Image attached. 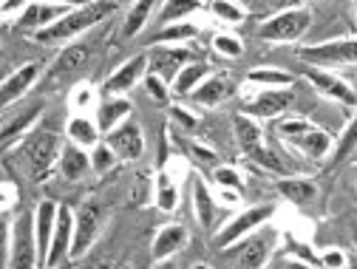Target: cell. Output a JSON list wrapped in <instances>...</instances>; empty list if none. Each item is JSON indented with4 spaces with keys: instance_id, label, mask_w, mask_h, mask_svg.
Returning a JSON list of instances; mask_svg holds the SVG:
<instances>
[{
    "instance_id": "6da1fadb",
    "label": "cell",
    "mask_w": 357,
    "mask_h": 269,
    "mask_svg": "<svg viewBox=\"0 0 357 269\" xmlns=\"http://www.w3.org/2000/svg\"><path fill=\"white\" fill-rule=\"evenodd\" d=\"M119 9V0H88L82 6H74L66 17H60L57 23L34 31L37 43H46V46H57V43H68L77 34L94 29L97 23H102L108 15H114Z\"/></svg>"
},
{
    "instance_id": "7a4b0ae2",
    "label": "cell",
    "mask_w": 357,
    "mask_h": 269,
    "mask_svg": "<svg viewBox=\"0 0 357 269\" xmlns=\"http://www.w3.org/2000/svg\"><path fill=\"white\" fill-rule=\"evenodd\" d=\"M60 137L54 130H31L26 139L17 142V167L31 178L43 182L54 164H60Z\"/></svg>"
},
{
    "instance_id": "3957f363",
    "label": "cell",
    "mask_w": 357,
    "mask_h": 269,
    "mask_svg": "<svg viewBox=\"0 0 357 269\" xmlns=\"http://www.w3.org/2000/svg\"><path fill=\"white\" fill-rule=\"evenodd\" d=\"M278 137L295 148L298 153H303L306 159H326L329 151H332V137L318 128L315 122H309L303 116H289V119H281L278 122Z\"/></svg>"
},
{
    "instance_id": "277c9868",
    "label": "cell",
    "mask_w": 357,
    "mask_h": 269,
    "mask_svg": "<svg viewBox=\"0 0 357 269\" xmlns=\"http://www.w3.org/2000/svg\"><path fill=\"white\" fill-rule=\"evenodd\" d=\"M9 269H34L40 266L37 233H34V213H23L15 224L6 227V261Z\"/></svg>"
},
{
    "instance_id": "5b68a950",
    "label": "cell",
    "mask_w": 357,
    "mask_h": 269,
    "mask_svg": "<svg viewBox=\"0 0 357 269\" xmlns=\"http://www.w3.org/2000/svg\"><path fill=\"white\" fill-rule=\"evenodd\" d=\"M275 215V204H255V207H247L244 213H238L236 218H230L225 227H221L215 236H213V247L215 249H230L236 247L241 238H247L250 233H255L258 227H264L266 221Z\"/></svg>"
},
{
    "instance_id": "8992f818",
    "label": "cell",
    "mask_w": 357,
    "mask_h": 269,
    "mask_svg": "<svg viewBox=\"0 0 357 269\" xmlns=\"http://www.w3.org/2000/svg\"><path fill=\"white\" fill-rule=\"evenodd\" d=\"M309 26H312V12L306 6H292L273 15L270 20H264L258 26V37L266 43H295L309 31Z\"/></svg>"
},
{
    "instance_id": "52a82bcc",
    "label": "cell",
    "mask_w": 357,
    "mask_h": 269,
    "mask_svg": "<svg viewBox=\"0 0 357 269\" xmlns=\"http://www.w3.org/2000/svg\"><path fill=\"white\" fill-rule=\"evenodd\" d=\"M295 54L306 66H357V37L326 40L318 43V46H301Z\"/></svg>"
},
{
    "instance_id": "ba28073f",
    "label": "cell",
    "mask_w": 357,
    "mask_h": 269,
    "mask_svg": "<svg viewBox=\"0 0 357 269\" xmlns=\"http://www.w3.org/2000/svg\"><path fill=\"white\" fill-rule=\"evenodd\" d=\"M105 224V210L97 201H85L77 210V224H74V244H71V258H82L88 249L94 247V241L102 233Z\"/></svg>"
},
{
    "instance_id": "9c48e42d",
    "label": "cell",
    "mask_w": 357,
    "mask_h": 269,
    "mask_svg": "<svg viewBox=\"0 0 357 269\" xmlns=\"http://www.w3.org/2000/svg\"><path fill=\"white\" fill-rule=\"evenodd\" d=\"M295 105V94L289 88H261L258 94H252L244 102V114H250L252 119H278L281 114H287Z\"/></svg>"
},
{
    "instance_id": "30bf717a",
    "label": "cell",
    "mask_w": 357,
    "mask_h": 269,
    "mask_svg": "<svg viewBox=\"0 0 357 269\" xmlns=\"http://www.w3.org/2000/svg\"><path fill=\"white\" fill-rule=\"evenodd\" d=\"M301 74H303V77L312 82V88H315V91H321L324 97L340 102L343 108H357V91H354V88H351L346 79H340L337 74L324 71V68H315V66H303Z\"/></svg>"
},
{
    "instance_id": "8fae6325",
    "label": "cell",
    "mask_w": 357,
    "mask_h": 269,
    "mask_svg": "<svg viewBox=\"0 0 357 269\" xmlns=\"http://www.w3.org/2000/svg\"><path fill=\"white\" fill-rule=\"evenodd\" d=\"M188 63H193V54L182 46H153L148 52V74H156L165 82H173Z\"/></svg>"
},
{
    "instance_id": "7c38bea8",
    "label": "cell",
    "mask_w": 357,
    "mask_h": 269,
    "mask_svg": "<svg viewBox=\"0 0 357 269\" xmlns=\"http://www.w3.org/2000/svg\"><path fill=\"white\" fill-rule=\"evenodd\" d=\"M105 142L116 151V156L122 162H133L139 159L142 151H145V137H142V128L133 122V119H125L122 125H116L114 130L105 133Z\"/></svg>"
},
{
    "instance_id": "4fadbf2b",
    "label": "cell",
    "mask_w": 357,
    "mask_h": 269,
    "mask_svg": "<svg viewBox=\"0 0 357 269\" xmlns=\"http://www.w3.org/2000/svg\"><path fill=\"white\" fill-rule=\"evenodd\" d=\"M74 224H77V213L68 204H60L57 213V227H54V238H52V249L46 258V266H60L66 258H71V244H74Z\"/></svg>"
},
{
    "instance_id": "5bb4252c",
    "label": "cell",
    "mask_w": 357,
    "mask_h": 269,
    "mask_svg": "<svg viewBox=\"0 0 357 269\" xmlns=\"http://www.w3.org/2000/svg\"><path fill=\"white\" fill-rule=\"evenodd\" d=\"M43 108H46V105L37 102V105H31V108H26V111H20V114H6V119H3V133H0V148H3V153H12V148H15L20 139H26L29 133L34 130V125H37Z\"/></svg>"
},
{
    "instance_id": "9a60e30c",
    "label": "cell",
    "mask_w": 357,
    "mask_h": 269,
    "mask_svg": "<svg viewBox=\"0 0 357 269\" xmlns=\"http://www.w3.org/2000/svg\"><path fill=\"white\" fill-rule=\"evenodd\" d=\"M148 74V54H137V57H130L125 60L102 85V94L108 97H122L125 91H130L137 82H142Z\"/></svg>"
},
{
    "instance_id": "2e32d148",
    "label": "cell",
    "mask_w": 357,
    "mask_h": 269,
    "mask_svg": "<svg viewBox=\"0 0 357 269\" xmlns=\"http://www.w3.org/2000/svg\"><path fill=\"white\" fill-rule=\"evenodd\" d=\"M40 63H26V66H20V68H15L6 79H3V85H0V102H3V111H9L17 100H23L26 97V91H31V85L37 82V77H40Z\"/></svg>"
},
{
    "instance_id": "e0dca14e",
    "label": "cell",
    "mask_w": 357,
    "mask_h": 269,
    "mask_svg": "<svg viewBox=\"0 0 357 269\" xmlns=\"http://www.w3.org/2000/svg\"><path fill=\"white\" fill-rule=\"evenodd\" d=\"M74 6H63V3H43V0H29V6L23 9V15L17 17V29L23 31H40L52 23H57L60 17H66Z\"/></svg>"
},
{
    "instance_id": "ac0fdd59",
    "label": "cell",
    "mask_w": 357,
    "mask_h": 269,
    "mask_svg": "<svg viewBox=\"0 0 357 269\" xmlns=\"http://www.w3.org/2000/svg\"><path fill=\"white\" fill-rule=\"evenodd\" d=\"M57 213L60 204L57 201H40L34 210V233H37V252H40V266H46L49 249H52V238H54V227H57Z\"/></svg>"
},
{
    "instance_id": "d6986e66",
    "label": "cell",
    "mask_w": 357,
    "mask_h": 269,
    "mask_svg": "<svg viewBox=\"0 0 357 269\" xmlns=\"http://www.w3.org/2000/svg\"><path fill=\"white\" fill-rule=\"evenodd\" d=\"M233 94H236V85H233L230 77H225V74H210L190 97H193L199 105H204V108H215V105H221V102H227Z\"/></svg>"
},
{
    "instance_id": "ffe728a7",
    "label": "cell",
    "mask_w": 357,
    "mask_h": 269,
    "mask_svg": "<svg viewBox=\"0 0 357 269\" xmlns=\"http://www.w3.org/2000/svg\"><path fill=\"white\" fill-rule=\"evenodd\" d=\"M188 238H190V236H188V230L182 227V224H165V227L156 233L153 247H151V252H153V263H162V261L173 258L178 249H185Z\"/></svg>"
},
{
    "instance_id": "44dd1931",
    "label": "cell",
    "mask_w": 357,
    "mask_h": 269,
    "mask_svg": "<svg viewBox=\"0 0 357 269\" xmlns=\"http://www.w3.org/2000/svg\"><path fill=\"white\" fill-rule=\"evenodd\" d=\"M236 247H238L236 263H238V266L258 269V266H264V263H266V255H270V247H273V236L250 233V236H247V238H241Z\"/></svg>"
},
{
    "instance_id": "7402d4cb",
    "label": "cell",
    "mask_w": 357,
    "mask_h": 269,
    "mask_svg": "<svg viewBox=\"0 0 357 269\" xmlns=\"http://www.w3.org/2000/svg\"><path fill=\"white\" fill-rule=\"evenodd\" d=\"M233 130H236V139H238V148L247 153V159L255 153V151H261V148H266L264 145V130H261V125H258V119H252L250 114H244V111H238L236 116H233Z\"/></svg>"
},
{
    "instance_id": "603a6c76",
    "label": "cell",
    "mask_w": 357,
    "mask_h": 269,
    "mask_svg": "<svg viewBox=\"0 0 357 269\" xmlns=\"http://www.w3.org/2000/svg\"><path fill=\"white\" fill-rule=\"evenodd\" d=\"M66 133H68V139L74 142V145H79V148H94L97 142H100V125H97V119H88L85 114H74L71 119H68V125H66Z\"/></svg>"
},
{
    "instance_id": "cb8c5ba5",
    "label": "cell",
    "mask_w": 357,
    "mask_h": 269,
    "mask_svg": "<svg viewBox=\"0 0 357 269\" xmlns=\"http://www.w3.org/2000/svg\"><path fill=\"white\" fill-rule=\"evenodd\" d=\"M207 77H210V66L193 60V63H188L182 71L176 74V79L170 82V88H173V94H176V97H190Z\"/></svg>"
},
{
    "instance_id": "d4e9b609",
    "label": "cell",
    "mask_w": 357,
    "mask_h": 269,
    "mask_svg": "<svg viewBox=\"0 0 357 269\" xmlns=\"http://www.w3.org/2000/svg\"><path fill=\"white\" fill-rule=\"evenodd\" d=\"M193 210H196V218L204 230H213V224L218 218V204L213 201L207 185H204V178H193Z\"/></svg>"
},
{
    "instance_id": "484cf974",
    "label": "cell",
    "mask_w": 357,
    "mask_h": 269,
    "mask_svg": "<svg viewBox=\"0 0 357 269\" xmlns=\"http://www.w3.org/2000/svg\"><path fill=\"white\" fill-rule=\"evenodd\" d=\"M275 190L292 201V204H309L312 199L318 196V185L312 182V178H303V176H295V178H281L275 182Z\"/></svg>"
},
{
    "instance_id": "4316f807",
    "label": "cell",
    "mask_w": 357,
    "mask_h": 269,
    "mask_svg": "<svg viewBox=\"0 0 357 269\" xmlns=\"http://www.w3.org/2000/svg\"><path fill=\"white\" fill-rule=\"evenodd\" d=\"M60 170H63V176L68 178V182H77V178H82L88 170H91V156L85 153V148L71 142L60 153Z\"/></svg>"
},
{
    "instance_id": "83f0119b",
    "label": "cell",
    "mask_w": 357,
    "mask_h": 269,
    "mask_svg": "<svg viewBox=\"0 0 357 269\" xmlns=\"http://www.w3.org/2000/svg\"><path fill=\"white\" fill-rule=\"evenodd\" d=\"M130 102L128 100H122V97H108L100 108H97V125H100V130L102 133H108V130H114L116 125H122L125 119H130Z\"/></svg>"
},
{
    "instance_id": "f1b7e54d",
    "label": "cell",
    "mask_w": 357,
    "mask_h": 269,
    "mask_svg": "<svg viewBox=\"0 0 357 269\" xmlns=\"http://www.w3.org/2000/svg\"><path fill=\"white\" fill-rule=\"evenodd\" d=\"M88 57H91V49L85 46V43H71V46H66L57 60L52 63V77H60V74H71L77 68H82L88 63Z\"/></svg>"
},
{
    "instance_id": "f546056e",
    "label": "cell",
    "mask_w": 357,
    "mask_h": 269,
    "mask_svg": "<svg viewBox=\"0 0 357 269\" xmlns=\"http://www.w3.org/2000/svg\"><path fill=\"white\" fill-rule=\"evenodd\" d=\"M199 37V26L188 23V20H178V23H167L156 31L153 37V46H182V43H190Z\"/></svg>"
},
{
    "instance_id": "4dcf8cb0",
    "label": "cell",
    "mask_w": 357,
    "mask_h": 269,
    "mask_svg": "<svg viewBox=\"0 0 357 269\" xmlns=\"http://www.w3.org/2000/svg\"><path fill=\"white\" fill-rule=\"evenodd\" d=\"M247 85H255V88H292L295 77L289 71H281V68H252L247 74Z\"/></svg>"
},
{
    "instance_id": "1f68e13d",
    "label": "cell",
    "mask_w": 357,
    "mask_h": 269,
    "mask_svg": "<svg viewBox=\"0 0 357 269\" xmlns=\"http://www.w3.org/2000/svg\"><path fill=\"white\" fill-rule=\"evenodd\" d=\"M153 6H156V0H137V3L128 9L122 34H125V37H137V34L148 26V20H151V15H153Z\"/></svg>"
},
{
    "instance_id": "d6a6232c",
    "label": "cell",
    "mask_w": 357,
    "mask_h": 269,
    "mask_svg": "<svg viewBox=\"0 0 357 269\" xmlns=\"http://www.w3.org/2000/svg\"><path fill=\"white\" fill-rule=\"evenodd\" d=\"M202 9V0H165L162 9H159V23H178V20H188L190 15H196Z\"/></svg>"
},
{
    "instance_id": "836d02e7",
    "label": "cell",
    "mask_w": 357,
    "mask_h": 269,
    "mask_svg": "<svg viewBox=\"0 0 357 269\" xmlns=\"http://www.w3.org/2000/svg\"><path fill=\"white\" fill-rule=\"evenodd\" d=\"M156 204H159V210H165V213H173V210L178 207V187H176L173 176H170L165 167H162L159 176H156Z\"/></svg>"
},
{
    "instance_id": "e575fe53",
    "label": "cell",
    "mask_w": 357,
    "mask_h": 269,
    "mask_svg": "<svg viewBox=\"0 0 357 269\" xmlns=\"http://www.w3.org/2000/svg\"><path fill=\"white\" fill-rule=\"evenodd\" d=\"M354 151H357V114H354V119L346 125V130L340 133L337 145L332 148V164H340V162H346V159H349Z\"/></svg>"
},
{
    "instance_id": "d590c367",
    "label": "cell",
    "mask_w": 357,
    "mask_h": 269,
    "mask_svg": "<svg viewBox=\"0 0 357 269\" xmlns=\"http://www.w3.org/2000/svg\"><path fill=\"white\" fill-rule=\"evenodd\" d=\"M210 12H213L221 23H230V26H238V23H244V17H247V12L236 3V0H213Z\"/></svg>"
},
{
    "instance_id": "8d00e7d4",
    "label": "cell",
    "mask_w": 357,
    "mask_h": 269,
    "mask_svg": "<svg viewBox=\"0 0 357 269\" xmlns=\"http://www.w3.org/2000/svg\"><path fill=\"white\" fill-rule=\"evenodd\" d=\"M116 162H119V156H116V151L108 142H97L94 145V151H91V170L108 173V170H114Z\"/></svg>"
},
{
    "instance_id": "74e56055",
    "label": "cell",
    "mask_w": 357,
    "mask_h": 269,
    "mask_svg": "<svg viewBox=\"0 0 357 269\" xmlns=\"http://www.w3.org/2000/svg\"><path fill=\"white\" fill-rule=\"evenodd\" d=\"M213 49H215V54L227 57V60H238V57L244 54L241 40L233 37V34H215V37H213Z\"/></svg>"
},
{
    "instance_id": "f35d334b",
    "label": "cell",
    "mask_w": 357,
    "mask_h": 269,
    "mask_svg": "<svg viewBox=\"0 0 357 269\" xmlns=\"http://www.w3.org/2000/svg\"><path fill=\"white\" fill-rule=\"evenodd\" d=\"M213 178H215V185H218L221 190H233V193H238V190L244 187L241 173H238L236 167H215V170H213Z\"/></svg>"
},
{
    "instance_id": "ab89813d",
    "label": "cell",
    "mask_w": 357,
    "mask_h": 269,
    "mask_svg": "<svg viewBox=\"0 0 357 269\" xmlns=\"http://www.w3.org/2000/svg\"><path fill=\"white\" fill-rule=\"evenodd\" d=\"M145 88H148V94H151V100H156V102H167L170 100V91H173V88H167L170 82H165L162 77H156V74H145Z\"/></svg>"
},
{
    "instance_id": "60d3db41",
    "label": "cell",
    "mask_w": 357,
    "mask_h": 269,
    "mask_svg": "<svg viewBox=\"0 0 357 269\" xmlns=\"http://www.w3.org/2000/svg\"><path fill=\"white\" fill-rule=\"evenodd\" d=\"M94 97H97V91H94L91 85H77L74 91H71V108L77 114H85L88 108L94 105Z\"/></svg>"
},
{
    "instance_id": "b9f144b4",
    "label": "cell",
    "mask_w": 357,
    "mask_h": 269,
    "mask_svg": "<svg viewBox=\"0 0 357 269\" xmlns=\"http://www.w3.org/2000/svg\"><path fill=\"white\" fill-rule=\"evenodd\" d=\"M26 6H29V0H3V3H0V17L3 20H12L15 15L20 17Z\"/></svg>"
},
{
    "instance_id": "7bdbcfd3",
    "label": "cell",
    "mask_w": 357,
    "mask_h": 269,
    "mask_svg": "<svg viewBox=\"0 0 357 269\" xmlns=\"http://www.w3.org/2000/svg\"><path fill=\"white\" fill-rule=\"evenodd\" d=\"M190 156L193 159H199L202 164H215V151H210V148H204V145H199V142H190Z\"/></svg>"
},
{
    "instance_id": "ee69618b",
    "label": "cell",
    "mask_w": 357,
    "mask_h": 269,
    "mask_svg": "<svg viewBox=\"0 0 357 269\" xmlns=\"http://www.w3.org/2000/svg\"><path fill=\"white\" fill-rule=\"evenodd\" d=\"M321 266H329V269H340V266H346V255H343L340 249H326V252L321 255Z\"/></svg>"
},
{
    "instance_id": "f6af8a7d",
    "label": "cell",
    "mask_w": 357,
    "mask_h": 269,
    "mask_svg": "<svg viewBox=\"0 0 357 269\" xmlns=\"http://www.w3.org/2000/svg\"><path fill=\"white\" fill-rule=\"evenodd\" d=\"M170 116H173L178 125H185V128H196V116H190V111L178 108V105H173V108H170Z\"/></svg>"
},
{
    "instance_id": "bcb514c9",
    "label": "cell",
    "mask_w": 357,
    "mask_h": 269,
    "mask_svg": "<svg viewBox=\"0 0 357 269\" xmlns=\"http://www.w3.org/2000/svg\"><path fill=\"white\" fill-rule=\"evenodd\" d=\"M17 204V187L12 182H3V210H12Z\"/></svg>"
},
{
    "instance_id": "7dc6e473",
    "label": "cell",
    "mask_w": 357,
    "mask_h": 269,
    "mask_svg": "<svg viewBox=\"0 0 357 269\" xmlns=\"http://www.w3.org/2000/svg\"><path fill=\"white\" fill-rule=\"evenodd\" d=\"M43 3H63V6H82L88 0H43Z\"/></svg>"
},
{
    "instance_id": "c3c4849f",
    "label": "cell",
    "mask_w": 357,
    "mask_h": 269,
    "mask_svg": "<svg viewBox=\"0 0 357 269\" xmlns=\"http://www.w3.org/2000/svg\"><path fill=\"white\" fill-rule=\"evenodd\" d=\"M351 238H354V247H357V227H354V233H351Z\"/></svg>"
},
{
    "instance_id": "681fc988",
    "label": "cell",
    "mask_w": 357,
    "mask_h": 269,
    "mask_svg": "<svg viewBox=\"0 0 357 269\" xmlns=\"http://www.w3.org/2000/svg\"><path fill=\"white\" fill-rule=\"evenodd\" d=\"M354 20H357V0H354Z\"/></svg>"
},
{
    "instance_id": "f907efd6",
    "label": "cell",
    "mask_w": 357,
    "mask_h": 269,
    "mask_svg": "<svg viewBox=\"0 0 357 269\" xmlns=\"http://www.w3.org/2000/svg\"><path fill=\"white\" fill-rule=\"evenodd\" d=\"M303 3H309V0H298V6H303Z\"/></svg>"
}]
</instances>
